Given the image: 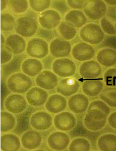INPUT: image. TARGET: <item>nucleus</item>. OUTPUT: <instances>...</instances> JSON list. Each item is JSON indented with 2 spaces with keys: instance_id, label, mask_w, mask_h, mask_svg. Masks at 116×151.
Here are the masks:
<instances>
[{
  "instance_id": "f257e3e1",
  "label": "nucleus",
  "mask_w": 116,
  "mask_h": 151,
  "mask_svg": "<svg viewBox=\"0 0 116 151\" xmlns=\"http://www.w3.org/2000/svg\"><path fill=\"white\" fill-rule=\"evenodd\" d=\"M79 36L83 42L92 46L98 45L105 40V34L99 24L90 22L80 28Z\"/></svg>"
},
{
  "instance_id": "f03ea898",
  "label": "nucleus",
  "mask_w": 116,
  "mask_h": 151,
  "mask_svg": "<svg viewBox=\"0 0 116 151\" xmlns=\"http://www.w3.org/2000/svg\"><path fill=\"white\" fill-rule=\"evenodd\" d=\"M6 86L13 93L24 94L32 87L33 81L30 77L24 73H15L8 78Z\"/></svg>"
},
{
  "instance_id": "7ed1b4c3",
  "label": "nucleus",
  "mask_w": 116,
  "mask_h": 151,
  "mask_svg": "<svg viewBox=\"0 0 116 151\" xmlns=\"http://www.w3.org/2000/svg\"><path fill=\"white\" fill-rule=\"evenodd\" d=\"M82 11L87 19L91 21H97L106 16L108 6L104 1H86L83 5Z\"/></svg>"
},
{
  "instance_id": "20e7f679",
  "label": "nucleus",
  "mask_w": 116,
  "mask_h": 151,
  "mask_svg": "<svg viewBox=\"0 0 116 151\" xmlns=\"http://www.w3.org/2000/svg\"><path fill=\"white\" fill-rule=\"evenodd\" d=\"M16 33L24 38L34 36L37 32L38 24L37 21L28 16L21 17L16 19L14 25Z\"/></svg>"
},
{
  "instance_id": "39448f33",
  "label": "nucleus",
  "mask_w": 116,
  "mask_h": 151,
  "mask_svg": "<svg viewBox=\"0 0 116 151\" xmlns=\"http://www.w3.org/2000/svg\"><path fill=\"white\" fill-rule=\"evenodd\" d=\"M52 71L62 78L73 77L77 73V66L72 59L66 57L56 59L52 65Z\"/></svg>"
},
{
  "instance_id": "423d86ee",
  "label": "nucleus",
  "mask_w": 116,
  "mask_h": 151,
  "mask_svg": "<svg viewBox=\"0 0 116 151\" xmlns=\"http://www.w3.org/2000/svg\"><path fill=\"white\" fill-rule=\"evenodd\" d=\"M26 52L31 58L42 59L47 57L50 52L49 44L41 38H33L27 43Z\"/></svg>"
},
{
  "instance_id": "0eeeda50",
  "label": "nucleus",
  "mask_w": 116,
  "mask_h": 151,
  "mask_svg": "<svg viewBox=\"0 0 116 151\" xmlns=\"http://www.w3.org/2000/svg\"><path fill=\"white\" fill-rule=\"evenodd\" d=\"M77 124V119L72 112L64 111L56 114L53 118V125L57 130L64 132L72 130Z\"/></svg>"
},
{
  "instance_id": "6e6552de",
  "label": "nucleus",
  "mask_w": 116,
  "mask_h": 151,
  "mask_svg": "<svg viewBox=\"0 0 116 151\" xmlns=\"http://www.w3.org/2000/svg\"><path fill=\"white\" fill-rule=\"evenodd\" d=\"M27 104L26 98L21 94L13 93L5 99L4 106L6 111L14 114H19L26 109Z\"/></svg>"
},
{
  "instance_id": "1a4fd4ad",
  "label": "nucleus",
  "mask_w": 116,
  "mask_h": 151,
  "mask_svg": "<svg viewBox=\"0 0 116 151\" xmlns=\"http://www.w3.org/2000/svg\"><path fill=\"white\" fill-rule=\"evenodd\" d=\"M71 55L75 61L83 62L93 59L95 56V49L93 46L82 41L72 47Z\"/></svg>"
},
{
  "instance_id": "9d476101",
  "label": "nucleus",
  "mask_w": 116,
  "mask_h": 151,
  "mask_svg": "<svg viewBox=\"0 0 116 151\" xmlns=\"http://www.w3.org/2000/svg\"><path fill=\"white\" fill-rule=\"evenodd\" d=\"M29 124L33 129L38 131H44L51 127L53 124V119L48 112L38 111L30 117Z\"/></svg>"
},
{
  "instance_id": "9b49d317",
  "label": "nucleus",
  "mask_w": 116,
  "mask_h": 151,
  "mask_svg": "<svg viewBox=\"0 0 116 151\" xmlns=\"http://www.w3.org/2000/svg\"><path fill=\"white\" fill-rule=\"evenodd\" d=\"M71 138L66 132L58 130L49 135L47 139L48 146L54 151H64L69 148Z\"/></svg>"
},
{
  "instance_id": "f8f14e48",
  "label": "nucleus",
  "mask_w": 116,
  "mask_h": 151,
  "mask_svg": "<svg viewBox=\"0 0 116 151\" xmlns=\"http://www.w3.org/2000/svg\"><path fill=\"white\" fill-rule=\"evenodd\" d=\"M86 112L93 119L102 120L107 119L111 112V109L101 99H96L90 102Z\"/></svg>"
},
{
  "instance_id": "ddd939ff",
  "label": "nucleus",
  "mask_w": 116,
  "mask_h": 151,
  "mask_svg": "<svg viewBox=\"0 0 116 151\" xmlns=\"http://www.w3.org/2000/svg\"><path fill=\"white\" fill-rule=\"evenodd\" d=\"M72 45L69 41L61 38H56L52 40L49 44L50 53L56 58H66L72 52Z\"/></svg>"
},
{
  "instance_id": "4468645a",
  "label": "nucleus",
  "mask_w": 116,
  "mask_h": 151,
  "mask_svg": "<svg viewBox=\"0 0 116 151\" xmlns=\"http://www.w3.org/2000/svg\"><path fill=\"white\" fill-rule=\"evenodd\" d=\"M62 22L61 15L55 9H47L40 13L38 17L39 25L45 29L57 28Z\"/></svg>"
},
{
  "instance_id": "2eb2a0df",
  "label": "nucleus",
  "mask_w": 116,
  "mask_h": 151,
  "mask_svg": "<svg viewBox=\"0 0 116 151\" xmlns=\"http://www.w3.org/2000/svg\"><path fill=\"white\" fill-rule=\"evenodd\" d=\"M90 102L89 98L85 94L77 93L67 100V107L74 114H81L87 111Z\"/></svg>"
},
{
  "instance_id": "dca6fc26",
  "label": "nucleus",
  "mask_w": 116,
  "mask_h": 151,
  "mask_svg": "<svg viewBox=\"0 0 116 151\" xmlns=\"http://www.w3.org/2000/svg\"><path fill=\"white\" fill-rule=\"evenodd\" d=\"M102 66L96 60H92L82 62L79 68V75L87 80L97 79L102 75Z\"/></svg>"
},
{
  "instance_id": "f3484780",
  "label": "nucleus",
  "mask_w": 116,
  "mask_h": 151,
  "mask_svg": "<svg viewBox=\"0 0 116 151\" xmlns=\"http://www.w3.org/2000/svg\"><path fill=\"white\" fill-rule=\"evenodd\" d=\"M35 82L37 87L46 91H52L56 88L59 81L53 71L46 70L36 76Z\"/></svg>"
},
{
  "instance_id": "a211bd4d",
  "label": "nucleus",
  "mask_w": 116,
  "mask_h": 151,
  "mask_svg": "<svg viewBox=\"0 0 116 151\" xmlns=\"http://www.w3.org/2000/svg\"><path fill=\"white\" fill-rule=\"evenodd\" d=\"M80 88L79 81L72 77L61 80L57 87L56 91L66 98L70 97L78 93Z\"/></svg>"
},
{
  "instance_id": "6ab92c4d",
  "label": "nucleus",
  "mask_w": 116,
  "mask_h": 151,
  "mask_svg": "<svg viewBox=\"0 0 116 151\" xmlns=\"http://www.w3.org/2000/svg\"><path fill=\"white\" fill-rule=\"evenodd\" d=\"M49 98L47 91L38 87H32L25 95L27 101L33 107H40L44 106Z\"/></svg>"
},
{
  "instance_id": "aec40b11",
  "label": "nucleus",
  "mask_w": 116,
  "mask_h": 151,
  "mask_svg": "<svg viewBox=\"0 0 116 151\" xmlns=\"http://www.w3.org/2000/svg\"><path fill=\"white\" fill-rule=\"evenodd\" d=\"M23 148L28 150H35L39 148L43 142L42 136L38 131L29 130L24 132L21 137Z\"/></svg>"
},
{
  "instance_id": "412c9836",
  "label": "nucleus",
  "mask_w": 116,
  "mask_h": 151,
  "mask_svg": "<svg viewBox=\"0 0 116 151\" xmlns=\"http://www.w3.org/2000/svg\"><path fill=\"white\" fill-rule=\"evenodd\" d=\"M45 107L49 113L57 114L66 110L67 107V101L66 97L59 93L52 94L47 99Z\"/></svg>"
},
{
  "instance_id": "4be33fe9",
  "label": "nucleus",
  "mask_w": 116,
  "mask_h": 151,
  "mask_svg": "<svg viewBox=\"0 0 116 151\" xmlns=\"http://www.w3.org/2000/svg\"><path fill=\"white\" fill-rule=\"evenodd\" d=\"M96 58L101 66L106 68L113 67L116 65V50L110 47L103 48L98 51Z\"/></svg>"
},
{
  "instance_id": "5701e85b",
  "label": "nucleus",
  "mask_w": 116,
  "mask_h": 151,
  "mask_svg": "<svg viewBox=\"0 0 116 151\" xmlns=\"http://www.w3.org/2000/svg\"><path fill=\"white\" fill-rule=\"evenodd\" d=\"M1 150L2 151H17L21 149V139L13 133H6L1 136Z\"/></svg>"
},
{
  "instance_id": "b1692460",
  "label": "nucleus",
  "mask_w": 116,
  "mask_h": 151,
  "mask_svg": "<svg viewBox=\"0 0 116 151\" xmlns=\"http://www.w3.org/2000/svg\"><path fill=\"white\" fill-rule=\"evenodd\" d=\"M21 69L24 74L30 77H34L42 72L43 64L39 59L29 58L22 62Z\"/></svg>"
},
{
  "instance_id": "393cba45",
  "label": "nucleus",
  "mask_w": 116,
  "mask_h": 151,
  "mask_svg": "<svg viewBox=\"0 0 116 151\" xmlns=\"http://www.w3.org/2000/svg\"><path fill=\"white\" fill-rule=\"evenodd\" d=\"M103 81L92 79L85 81L82 85V93L88 97H96L99 96L104 88Z\"/></svg>"
},
{
  "instance_id": "a878e982",
  "label": "nucleus",
  "mask_w": 116,
  "mask_h": 151,
  "mask_svg": "<svg viewBox=\"0 0 116 151\" xmlns=\"http://www.w3.org/2000/svg\"><path fill=\"white\" fill-rule=\"evenodd\" d=\"M5 44L11 48L14 55L21 54L26 51L27 43L25 38L16 33L8 35Z\"/></svg>"
},
{
  "instance_id": "bb28decb",
  "label": "nucleus",
  "mask_w": 116,
  "mask_h": 151,
  "mask_svg": "<svg viewBox=\"0 0 116 151\" xmlns=\"http://www.w3.org/2000/svg\"><path fill=\"white\" fill-rule=\"evenodd\" d=\"M64 21L69 22L77 28H82L87 22V18L81 10L71 9L64 16Z\"/></svg>"
},
{
  "instance_id": "cd10ccee",
  "label": "nucleus",
  "mask_w": 116,
  "mask_h": 151,
  "mask_svg": "<svg viewBox=\"0 0 116 151\" xmlns=\"http://www.w3.org/2000/svg\"><path fill=\"white\" fill-rule=\"evenodd\" d=\"M98 149L101 151H116V134L107 133L102 134L97 141Z\"/></svg>"
},
{
  "instance_id": "c85d7f7f",
  "label": "nucleus",
  "mask_w": 116,
  "mask_h": 151,
  "mask_svg": "<svg viewBox=\"0 0 116 151\" xmlns=\"http://www.w3.org/2000/svg\"><path fill=\"white\" fill-rule=\"evenodd\" d=\"M16 119L14 114L8 111L1 112V132L6 133L13 130L16 127Z\"/></svg>"
},
{
  "instance_id": "c756f323",
  "label": "nucleus",
  "mask_w": 116,
  "mask_h": 151,
  "mask_svg": "<svg viewBox=\"0 0 116 151\" xmlns=\"http://www.w3.org/2000/svg\"><path fill=\"white\" fill-rule=\"evenodd\" d=\"M57 31L64 40L70 41L77 36V30L75 27L66 21H62L57 27Z\"/></svg>"
},
{
  "instance_id": "7c9ffc66",
  "label": "nucleus",
  "mask_w": 116,
  "mask_h": 151,
  "mask_svg": "<svg viewBox=\"0 0 116 151\" xmlns=\"http://www.w3.org/2000/svg\"><path fill=\"white\" fill-rule=\"evenodd\" d=\"M99 96L110 108L116 109V87L105 88Z\"/></svg>"
},
{
  "instance_id": "2f4dec72",
  "label": "nucleus",
  "mask_w": 116,
  "mask_h": 151,
  "mask_svg": "<svg viewBox=\"0 0 116 151\" xmlns=\"http://www.w3.org/2000/svg\"><path fill=\"white\" fill-rule=\"evenodd\" d=\"M107 123V119L102 120H96L86 114L83 119V125L88 130L98 132L105 128Z\"/></svg>"
},
{
  "instance_id": "473e14b6",
  "label": "nucleus",
  "mask_w": 116,
  "mask_h": 151,
  "mask_svg": "<svg viewBox=\"0 0 116 151\" xmlns=\"http://www.w3.org/2000/svg\"><path fill=\"white\" fill-rule=\"evenodd\" d=\"M69 151H90L91 145L88 139L84 137H77L71 141L69 146Z\"/></svg>"
},
{
  "instance_id": "72a5a7b5",
  "label": "nucleus",
  "mask_w": 116,
  "mask_h": 151,
  "mask_svg": "<svg viewBox=\"0 0 116 151\" xmlns=\"http://www.w3.org/2000/svg\"><path fill=\"white\" fill-rule=\"evenodd\" d=\"M16 19L9 13H3L1 14V30L9 32L14 29Z\"/></svg>"
},
{
  "instance_id": "f704fd0d",
  "label": "nucleus",
  "mask_w": 116,
  "mask_h": 151,
  "mask_svg": "<svg viewBox=\"0 0 116 151\" xmlns=\"http://www.w3.org/2000/svg\"><path fill=\"white\" fill-rule=\"evenodd\" d=\"M11 11L16 14H21L26 12L29 7V2L26 0H11L8 1Z\"/></svg>"
},
{
  "instance_id": "c9c22d12",
  "label": "nucleus",
  "mask_w": 116,
  "mask_h": 151,
  "mask_svg": "<svg viewBox=\"0 0 116 151\" xmlns=\"http://www.w3.org/2000/svg\"><path fill=\"white\" fill-rule=\"evenodd\" d=\"M29 6L33 11L42 13L50 7L52 1L50 0H30Z\"/></svg>"
},
{
  "instance_id": "e433bc0d",
  "label": "nucleus",
  "mask_w": 116,
  "mask_h": 151,
  "mask_svg": "<svg viewBox=\"0 0 116 151\" xmlns=\"http://www.w3.org/2000/svg\"><path fill=\"white\" fill-rule=\"evenodd\" d=\"M115 23L111 21L108 17H105L100 20L99 25L105 35L115 36L116 35V30L115 27Z\"/></svg>"
},
{
  "instance_id": "4c0bfd02",
  "label": "nucleus",
  "mask_w": 116,
  "mask_h": 151,
  "mask_svg": "<svg viewBox=\"0 0 116 151\" xmlns=\"http://www.w3.org/2000/svg\"><path fill=\"white\" fill-rule=\"evenodd\" d=\"M104 83L108 87H116V67L109 68L103 74Z\"/></svg>"
},
{
  "instance_id": "58836bf2",
  "label": "nucleus",
  "mask_w": 116,
  "mask_h": 151,
  "mask_svg": "<svg viewBox=\"0 0 116 151\" xmlns=\"http://www.w3.org/2000/svg\"><path fill=\"white\" fill-rule=\"evenodd\" d=\"M13 51L6 44L1 45V64H6L11 61L13 58Z\"/></svg>"
},
{
  "instance_id": "ea45409f",
  "label": "nucleus",
  "mask_w": 116,
  "mask_h": 151,
  "mask_svg": "<svg viewBox=\"0 0 116 151\" xmlns=\"http://www.w3.org/2000/svg\"><path fill=\"white\" fill-rule=\"evenodd\" d=\"M86 1L84 0H68L67 1V6L72 9H83V5Z\"/></svg>"
},
{
  "instance_id": "a19ab883",
  "label": "nucleus",
  "mask_w": 116,
  "mask_h": 151,
  "mask_svg": "<svg viewBox=\"0 0 116 151\" xmlns=\"http://www.w3.org/2000/svg\"><path fill=\"white\" fill-rule=\"evenodd\" d=\"M107 123L112 129L116 130V111L111 112L107 119Z\"/></svg>"
},
{
  "instance_id": "79ce46f5",
  "label": "nucleus",
  "mask_w": 116,
  "mask_h": 151,
  "mask_svg": "<svg viewBox=\"0 0 116 151\" xmlns=\"http://www.w3.org/2000/svg\"><path fill=\"white\" fill-rule=\"evenodd\" d=\"M0 3H1V11H3L7 7L8 2L6 0H1Z\"/></svg>"
},
{
  "instance_id": "37998d69",
  "label": "nucleus",
  "mask_w": 116,
  "mask_h": 151,
  "mask_svg": "<svg viewBox=\"0 0 116 151\" xmlns=\"http://www.w3.org/2000/svg\"><path fill=\"white\" fill-rule=\"evenodd\" d=\"M105 3L111 6H116V0H105Z\"/></svg>"
},
{
  "instance_id": "c03bdc74",
  "label": "nucleus",
  "mask_w": 116,
  "mask_h": 151,
  "mask_svg": "<svg viewBox=\"0 0 116 151\" xmlns=\"http://www.w3.org/2000/svg\"><path fill=\"white\" fill-rule=\"evenodd\" d=\"M6 40V38H5V35L3 33L1 32V45L5 44Z\"/></svg>"
},
{
  "instance_id": "a18cd8bd",
  "label": "nucleus",
  "mask_w": 116,
  "mask_h": 151,
  "mask_svg": "<svg viewBox=\"0 0 116 151\" xmlns=\"http://www.w3.org/2000/svg\"><path fill=\"white\" fill-rule=\"evenodd\" d=\"M115 29H116V22H115Z\"/></svg>"
}]
</instances>
